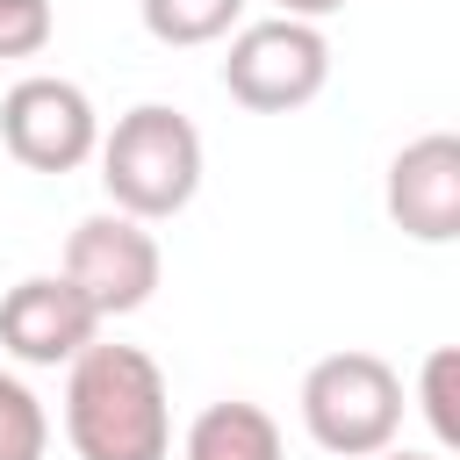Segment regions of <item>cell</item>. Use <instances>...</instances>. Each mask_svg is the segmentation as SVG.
<instances>
[{
    "instance_id": "6da1fadb",
    "label": "cell",
    "mask_w": 460,
    "mask_h": 460,
    "mask_svg": "<svg viewBox=\"0 0 460 460\" xmlns=\"http://www.w3.org/2000/svg\"><path fill=\"white\" fill-rule=\"evenodd\" d=\"M65 438L79 460H165L172 453V395L144 345L93 338L65 367Z\"/></svg>"
},
{
    "instance_id": "7a4b0ae2",
    "label": "cell",
    "mask_w": 460,
    "mask_h": 460,
    "mask_svg": "<svg viewBox=\"0 0 460 460\" xmlns=\"http://www.w3.org/2000/svg\"><path fill=\"white\" fill-rule=\"evenodd\" d=\"M93 158H101L108 208H122L137 223H172L201 194V129L172 101H137L129 115H115V129H101Z\"/></svg>"
},
{
    "instance_id": "3957f363",
    "label": "cell",
    "mask_w": 460,
    "mask_h": 460,
    "mask_svg": "<svg viewBox=\"0 0 460 460\" xmlns=\"http://www.w3.org/2000/svg\"><path fill=\"white\" fill-rule=\"evenodd\" d=\"M402 374L381 352H323L302 374V431L331 460H374L402 431Z\"/></svg>"
},
{
    "instance_id": "277c9868",
    "label": "cell",
    "mask_w": 460,
    "mask_h": 460,
    "mask_svg": "<svg viewBox=\"0 0 460 460\" xmlns=\"http://www.w3.org/2000/svg\"><path fill=\"white\" fill-rule=\"evenodd\" d=\"M323 86H331V36H323V22L273 14V22L230 29L223 93H230L237 108H252V115H295V108H309Z\"/></svg>"
},
{
    "instance_id": "5b68a950",
    "label": "cell",
    "mask_w": 460,
    "mask_h": 460,
    "mask_svg": "<svg viewBox=\"0 0 460 460\" xmlns=\"http://www.w3.org/2000/svg\"><path fill=\"white\" fill-rule=\"evenodd\" d=\"M58 273L93 302L101 323H115V316H137V309L158 295V280H165V252H158L151 223H137V216H122V208H101V216L72 223V237H65V266H58Z\"/></svg>"
},
{
    "instance_id": "8992f818",
    "label": "cell",
    "mask_w": 460,
    "mask_h": 460,
    "mask_svg": "<svg viewBox=\"0 0 460 460\" xmlns=\"http://www.w3.org/2000/svg\"><path fill=\"white\" fill-rule=\"evenodd\" d=\"M0 144L29 172H79L101 144V108L79 79L29 72L0 93Z\"/></svg>"
},
{
    "instance_id": "52a82bcc",
    "label": "cell",
    "mask_w": 460,
    "mask_h": 460,
    "mask_svg": "<svg viewBox=\"0 0 460 460\" xmlns=\"http://www.w3.org/2000/svg\"><path fill=\"white\" fill-rule=\"evenodd\" d=\"M93 338L101 316L65 273H29L0 295V352L22 367H72Z\"/></svg>"
},
{
    "instance_id": "ba28073f",
    "label": "cell",
    "mask_w": 460,
    "mask_h": 460,
    "mask_svg": "<svg viewBox=\"0 0 460 460\" xmlns=\"http://www.w3.org/2000/svg\"><path fill=\"white\" fill-rule=\"evenodd\" d=\"M388 223L417 244H453L460 237V137L424 129L388 158Z\"/></svg>"
},
{
    "instance_id": "9c48e42d",
    "label": "cell",
    "mask_w": 460,
    "mask_h": 460,
    "mask_svg": "<svg viewBox=\"0 0 460 460\" xmlns=\"http://www.w3.org/2000/svg\"><path fill=\"white\" fill-rule=\"evenodd\" d=\"M180 460H288L280 446V424L259 410V402H208L187 438H180Z\"/></svg>"
},
{
    "instance_id": "30bf717a",
    "label": "cell",
    "mask_w": 460,
    "mask_h": 460,
    "mask_svg": "<svg viewBox=\"0 0 460 460\" xmlns=\"http://www.w3.org/2000/svg\"><path fill=\"white\" fill-rule=\"evenodd\" d=\"M237 22H244V0H144V29H151V43H165V50L223 43Z\"/></svg>"
},
{
    "instance_id": "8fae6325",
    "label": "cell",
    "mask_w": 460,
    "mask_h": 460,
    "mask_svg": "<svg viewBox=\"0 0 460 460\" xmlns=\"http://www.w3.org/2000/svg\"><path fill=\"white\" fill-rule=\"evenodd\" d=\"M417 410L438 438V460L460 453V345H431L424 374H417Z\"/></svg>"
},
{
    "instance_id": "7c38bea8",
    "label": "cell",
    "mask_w": 460,
    "mask_h": 460,
    "mask_svg": "<svg viewBox=\"0 0 460 460\" xmlns=\"http://www.w3.org/2000/svg\"><path fill=\"white\" fill-rule=\"evenodd\" d=\"M50 453V417L22 374L0 367V460H43Z\"/></svg>"
},
{
    "instance_id": "4fadbf2b",
    "label": "cell",
    "mask_w": 460,
    "mask_h": 460,
    "mask_svg": "<svg viewBox=\"0 0 460 460\" xmlns=\"http://www.w3.org/2000/svg\"><path fill=\"white\" fill-rule=\"evenodd\" d=\"M58 36L50 0H0V58H36Z\"/></svg>"
},
{
    "instance_id": "5bb4252c",
    "label": "cell",
    "mask_w": 460,
    "mask_h": 460,
    "mask_svg": "<svg viewBox=\"0 0 460 460\" xmlns=\"http://www.w3.org/2000/svg\"><path fill=\"white\" fill-rule=\"evenodd\" d=\"M273 7H280V14H295V22H331L345 0H273Z\"/></svg>"
},
{
    "instance_id": "9a60e30c",
    "label": "cell",
    "mask_w": 460,
    "mask_h": 460,
    "mask_svg": "<svg viewBox=\"0 0 460 460\" xmlns=\"http://www.w3.org/2000/svg\"><path fill=\"white\" fill-rule=\"evenodd\" d=\"M374 460H438V453H395V446H388V453H374Z\"/></svg>"
}]
</instances>
